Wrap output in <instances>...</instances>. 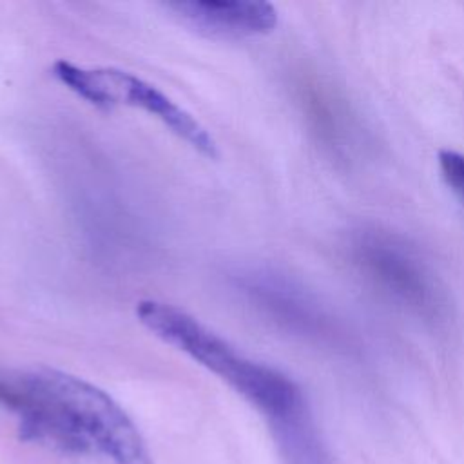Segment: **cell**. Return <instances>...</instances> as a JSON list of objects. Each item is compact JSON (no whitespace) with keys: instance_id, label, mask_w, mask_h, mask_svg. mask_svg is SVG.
I'll return each instance as SVG.
<instances>
[{"instance_id":"obj_1","label":"cell","mask_w":464,"mask_h":464,"mask_svg":"<svg viewBox=\"0 0 464 464\" xmlns=\"http://www.w3.org/2000/svg\"><path fill=\"white\" fill-rule=\"evenodd\" d=\"M0 406L20 439L85 464H154L125 410L92 382L54 368L0 370Z\"/></svg>"},{"instance_id":"obj_2","label":"cell","mask_w":464,"mask_h":464,"mask_svg":"<svg viewBox=\"0 0 464 464\" xmlns=\"http://www.w3.org/2000/svg\"><path fill=\"white\" fill-rule=\"evenodd\" d=\"M53 76L96 109L118 105L141 109L160 120L172 134L207 158H218L212 134L181 105L147 80L116 67H83L69 60L53 63Z\"/></svg>"},{"instance_id":"obj_3","label":"cell","mask_w":464,"mask_h":464,"mask_svg":"<svg viewBox=\"0 0 464 464\" xmlns=\"http://www.w3.org/2000/svg\"><path fill=\"white\" fill-rule=\"evenodd\" d=\"M353 256L386 292L422 315L435 317L442 297L426 265L393 236L364 230L353 237Z\"/></svg>"},{"instance_id":"obj_4","label":"cell","mask_w":464,"mask_h":464,"mask_svg":"<svg viewBox=\"0 0 464 464\" xmlns=\"http://www.w3.org/2000/svg\"><path fill=\"white\" fill-rule=\"evenodd\" d=\"M183 24L212 38H250L268 34L277 24V11L257 0H178L167 2Z\"/></svg>"},{"instance_id":"obj_5","label":"cell","mask_w":464,"mask_h":464,"mask_svg":"<svg viewBox=\"0 0 464 464\" xmlns=\"http://www.w3.org/2000/svg\"><path fill=\"white\" fill-rule=\"evenodd\" d=\"M439 169L451 192L464 203V156L455 150H440Z\"/></svg>"}]
</instances>
